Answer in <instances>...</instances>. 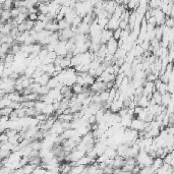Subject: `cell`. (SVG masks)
<instances>
[{"label": "cell", "instance_id": "cell-17", "mask_svg": "<svg viewBox=\"0 0 174 174\" xmlns=\"http://www.w3.org/2000/svg\"><path fill=\"white\" fill-rule=\"evenodd\" d=\"M58 24V28H59V30H64V29H68V28H70L71 24L67 22L65 19H62L59 22H57Z\"/></svg>", "mask_w": 174, "mask_h": 174}, {"label": "cell", "instance_id": "cell-18", "mask_svg": "<svg viewBox=\"0 0 174 174\" xmlns=\"http://www.w3.org/2000/svg\"><path fill=\"white\" fill-rule=\"evenodd\" d=\"M46 103L43 101H40V100H37V101H35V105H34V108L36 109V111L37 112H42V110L44 109Z\"/></svg>", "mask_w": 174, "mask_h": 174}, {"label": "cell", "instance_id": "cell-16", "mask_svg": "<svg viewBox=\"0 0 174 174\" xmlns=\"http://www.w3.org/2000/svg\"><path fill=\"white\" fill-rule=\"evenodd\" d=\"M99 97H100V101H101V103H105V102H107L108 97H109V90H104V91L100 92Z\"/></svg>", "mask_w": 174, "mask_h": 174}, {"label": "cell", "instance_id": "cell-32", "mask_svg": "<svg viewBox=\"0 0 174 174\" xmlns=\"http://www.w3.org/2000/svg\"><path fill=\"white\" fill-rule=\"evenodd\" d=\"M6 142H8V137H7V134L5 132H1L0 134V144L6 143Z\"/></svg>", "mask_w": 174, "mask_h": 174}, {"label": "cell", "instance_id": "cell-36", "mask_svg": "<svg viewBox=\"0 0 174 174\" xmlns=\"http://www.w3.org/2000/svg\"><path fill=\"white\" fill-rule=\"evenodd\" d=\"M0 146H1V144H0Z\"/></svg>", "mask_w": 174, "mask_h": 174}, {"label": "cell", "instance_id": "cell-11", "mask_svg": "<svg viewBox=\"0 0 174 174\" xmlns=\"http://www.w3.org/2000/svg\"><path fill=\"white\" fill-rule=\"evenodd\" d=\"M45 22H42V20H39V19H37V20H35V22H34V27H33V30L35 31V32H40V31H42V30H44L45 29Z\"/></svg>", "mask_w": 174, "mask_h": 174}, {"label": "cell", "instance_id": "cell-26", "mask_svg": "<svg viewBox=\"0 0 174 174\" xmlns=\"http://www.w3.org/2000/svg\"><path fill=\"white\" fill-rule=\"evenodd\" d=\"M157 91H158V92H159V93H160L161 95L165 94V93H166V92H167V84L161 83V84H160V86H159V87H158Z\"/></svg>", "mask_w": 174, "mask_h": 174}, {"label": "cell", "instance_id": "cell-22", "mask_svg": "<svg viewBox=\"0 0 174 174\" xmlns=\"http://www.w3.org/2000/svg\"><path fill=\"white\" fill-rule=\"evenodd\" d=\"M3 61H4V63H11V64H13L14 63V54H12V53H7V54L5 55Z\"/></svg>", "mask_w": 174, "mask_h": 174}, {"label": "cell", "instance_id": "cell-13", "mask_svg": "<svg viewBox=\"0 0 174 174\" xmlns=\"http://www.w3.org/2000/svg\"><path fill=\"white\" fill-rule=\"evenodd\" d=\"M54 112H55V110H54V108H53L52 104H46L45 107H44V109L42 110V113L46 114L47 116L53 115V114H54Z\"/></svg>", "mask_w": 174, "mask_h": 174}, {"label": "cell", "instance_id": "cell-1", "mask_svg": "<svg viewBox=\"0 0 174 174\" xmlns=\"http://www.w3.org/2000/svg\"><path fill=\"white\" fill-rule=\"evenodd\" d=\"M90 89H91V91L93 92V93H97L99 94L100 92L104 91V90H107L106 89V83H104V81H96L93 84H92L91 86H90Z\"/></svg>", "mask_w": 174, "mask_h": 174}, {"label": "cell", "instance_id": "cell-6", "mask_svg": "<svg viewBox=\"0 0 174 174\" xmlns=\"http://www.w3.org/2000/svg\"><path fill=\"white\" fill-rule=\"evenodd\" d=\"M75 134H76V130L75 128H67V129L63 130L62 134L60 135L63 140H68V139H70V137H72Z\"/></svg>", "mask_w": 174, "mask_h": 174}, {"label": "cell", "instance_id": "cell-15", "mask_svg": "<svg viewBox=\"0 0 174 174\" xmlns=\"http://www.w3.org/2000/svg\"><path fill=\"white\" fill-rule=\"evenodd\" d=\"M70 88H71V91H72V93L75 94V95L83 93V91H84V87L81 86V85H78V84H76V83L73 84V85L71 86Z\"/></svg>", "mask_w": 174, "mask_h": 174}, {"label": "cell", "instance_id": "cell-29", "mask_svg": "<svg viewBox=\"0 0 174 174\" xmlns=\"http://www.w3.org/2000/svg\"><path fill=\"white\" fill-rule=\"evenodd\" d=\"M10 14H11V19L16 17L17 15L19 14V8H17V7H12V8L10 9Z\"/></svg>", "mask_w": 174, "mask_h": 174}, {"label": "cell", "instance_id": "cell-7", "mask_svg": "<svg viewBox=\"0 0 174 174\" xmlns=\"http://www.w3.org/2000/svg\"><path fill=\"white\" fill-rule=\"evenodd\" d=\"M90 32V25L87 24V22H81L80 25H78V33H81V34H89Z\"/></svg>", "mask_w": 174, "mask_h": 174}, {"label": "cell", "instance_id": "cell-8", "mask_svg": "<svg viewBox=\"0 0 174 174\" xmlns=\"http://www.w3.org/2000/svg\"><path fill=\"white\" fill-rule=\"evenodd\" d=\"M57 119L59 121H68L71 122L73 120V114L72 113H62L57 116Z\"/></svg>", "mask_w": 174, "mask_h": 174}, {"label": "cell", "instance_id": "cell-10", "mask_svg": "<svg viewBox=\"0 0 174 174\" xmlns=\"http://www.w3.org/2000/svg\"><path fill=\"white\" fill-rule=\"evenodd\" d=\"M163 164V159L160 157H155L154 158V161H153V164L151 165V167H152V169L154 170V172L156 170L158 169V168H160L161 166Z\"/></svg>", "mask_w": 174, "mask_h": 174}, {"label": "cell", "instance_id": "cell-31", "mask_svg": "<svg viewBox=\"0 0 174 174\" xmlns=\"http://www.w3.org/2000/svg\"><path fill=\"white\" fill-rule=\"evenodd\" d=\"M25 25H27V30L28 31L33 29V27H34V22H35L34 20H31L29 19H27L25 20Z\"/></svg>", "mask_w": 174, "mask_h": 174}, {"label": "cell", "instance_id": "cell-9", "mask_svg": "<svg viewBox=\"0 0 174 174\" xmlns=\"http://www.w3.org/2000/svg\"><path fill=\"white\" fill-rule=\"evenodd\" d=\"M60 85H62V84H60L59 81H57V78H56L55 76H51L46 86H47L49 89H54V88H56V87H58V86H60Z\"/></svg>", "mask_w": 174, "mask_h": 174}, {"label": "cell", "instance_id": "cell-24", "mask_svg": "<svg viewBox=\"0 0 174 174\" xmlns=\"http://www.w3.org/2000/svg\"><path fill=\"white\" fill-rule=\"evenodd\" d=\"M164 25H166V27H168V28H173L174 27V19H173V17L169 16V15H166Z\"/></svg>", "mask_w": 174, "mask_h": 174}, {"label": "cell", "instance_id": "cell-14", "mask_svg": "<svg viewBox=\"0 0 174 174\" xmlns=\"http://www.w3.org/2000/svg\"><path fill=\"white\" fill-rule=\"evenodd\" d=\"M28 19V13H22V12H19V14L17 15L16 17H14V19H12L14 20V22L16 25H19L20 22H25V19Z\"/></svg>", "mask_w": 174, "mask_h": 174}, {"label": "cell", "instance_id": "cell-5", "mask_svg": "<svg viewBox=\"0 0 174 174\" xmlns=\"http://www.w3.org/2000/svg\"><path fill=\"white\" fill-rule=\"evenodd\" d=\"M45 30H48V31H50V32H52V33H53V32H57V31L59 30V28H58L57 22H56L55 19L48 22L47 24L45 25Z\"/></svg>", "mask_w": 174, "mask_h": 174}, {"label": "cell", "instance_id": "cell-3", "mask_svg": "<svg viewBox=\"0 0 174 174\" xmlns=\"http://www.w3.org/2000/svg\"><path fill=\"white\" fill-rule=\"evenodd\" d=\"M113 31L109 29H103L101 32V40H100V44H106L108 41L112 38Z\"/></svg>", "mask_w": 174, "mask_h": 174}, {"label": "cell", "instance_id": "cell-4", "mask_svg": "<svg viewBox=\"0 0 174 174\" xmlns=\"http://www.w3.org/2000/svg\"><path fill=\"white\" fill-rule=\"evenodd\" d=\"M118 25H119V19H115V17H113L111 15V17L108 19V22H107V27H106V29H109V30H115V29H117L118 28Z\"/></svg>", "mask_w": 174, "mask_h": 174}, {"label": "cell", "instance_id": "cell-20", "mask_svg": "<svg viewBox=\"0 0 174 174\" xmlns=\"http://www.w3.org/2000/svg\"><path fill=\"white\" fill-rule=\"evenodd\" d=\"M161 98H162V95H161L157 90H155L154 92L152 93V99L155 101L156 104H161Z\"/></svg>", "mask_w": 174, "mask_h": 174}, {"label": "cell", "instance_id": "cell-25", "mask_svg": "<svg viewBox=\"0 0 174 174\" xmlns=\"http://www.w3.org/2000/svg\"><path fill=\"white\" fill-rule=\"evenodd\" d=\"M121 29L120 28H117V29H115L113 30V34H112V38L115 40H117L118 41L120 39V35H121Z\"/></svg>", "mask_w": 174, "mask_h": 174}, {"label": "cell", "instance_id": "cell-12", "mask_svg": "<svg viewBox=\"0 0 174 174\" xmlns=\"http://www.w3.org/2000/svg\"><path fill=\"white\" fill-rule=\"evenodd\" d=\"M171 99H172V94L166 92L165 94L162 95V98H161V104L164 105V106L166 107L167 106V104L171 101Z\"/></svg>", "mask_w": 174, "mask_h": 174}, {"label": "cell", "instance_id": "cell-30", "mask_svg": "<svg viewBox=\"0 0 174 174\" xmlns=\"http://www.w3.org/2000/svg\"><path fill=\"white\" fill-rule=\"evenodd\" d=\"M81 22V17L80 16V15H76L75 19H72V22H71V25H73V27H78Z\"/></svg>", "mask_w": 174, "mask_h": 174}, {"label": "cell", "instance_id": "cell-33", "mask_svg": "<svg viewBox=\"0 0 174 174\" xmlns=\"http://www.w3.org/2000/svg\"><path fill=\"white\" fill-rule=\"evenodd\" d=\"M38 13H39V12H38ZM38 13H36V12H30V13H28V19L35 22V20L38 19Z\"/></svg>", "mask_w": 174, "mask_h": 174}, {"label": "cell", "instance_id": "cell-2", "mask_svg": "<svg viewBox=\"0 0 174 174\" xmlns=\"http://www.w3.org/2000/svg\"><path fill=\"white\" fill-rule=\"evenodd\" d=\"M105 45H106L107 52H108L109 54H114V53L116 52L117 48H118V43H117V40L113 39V38H111V39H110Z\"/></svg>", "mask_w": 174, "mask_h": 174}, {"label": "cell", "instance_id": "cell-21", "mask_svg": "<svg viewBox=\"0 0 174 174\" xmlns=\"http://www.w3.org/2000/svg\"><path fill=\"white\" fill-rule=\"evenodd\" d=\"M13 1L14 0H5L1 5L2 9H11L13 7Z\"/></svg>", "mask_w": 174, "mask_h": 174}, {"label": "cell", "instance_id": "cell-35", "mask_svg": "<svg viewBox=\"0 0 174 174\" xmlns=\"http://www.w3.org/2000/svg\"><path fill=\"white\" fill-rule=\"evenodd\" d=\"M0 6H1V4H0Z\"/></svg>", "mask_w": 174, "mask_h": 174}, {"label": "cell", "instance_id": "cell-28", "mask_svg": "<svg viewBox=\"0 0 174 174\" xmlns=\"http://www.w3.org/2000/svg\"><path fill=\"white\" fill-rule=\"evenodd\" d=\"M157 78H158V76L152 72H149L146 75V81H155Z\"/></svg>", "mask_w": 174, "mask_h": 174}, {"label": "cell", "instance_id": "cell-19", "mask_svg": "<svg viewBox=\"0 0 174 174\" xmlns=\"http://www.w3.org/2000/svg\"><path fill=\"white\" fill-rule=\"evenodd\" d=\"M61 67H62V69H65V68H68V67H71L70 66V58L66 57V56H64V57L62 58V60H61L60 64H59Z\"/></svg>", "mask_w": 174, "mask_h": 174}, {"label": "cell", "instance_id": "cell-27", "mask_svg": "<svg viewBox=\"0 0 174 174\" xmlns=\"http://www.w3.org/2000/svg\"><path fill=\"white\" fill-rule=\"evenodd\" d=\"M49 88H48L47 86H40L39 90H38V94L39 95H46L48 94V92H49Z\"/></svg>", "mask_w": 174, "mask_h": 174}, {"label": "cell", "instance_id": "cell-34", "mask_svg": "<svg viewBox=\"0 0 174 174\" xmlns=\"http://www.w3.org/2000/svg\"><path fill=\"white\" fill-rule=\"evenodd\" d=\"M104 173H113V168L110 167V166H106V167L103 169Z\"/></svg>", "mask_w": 174, "mask_h": 174}, {"label": "cell", "instance_id": "cell-23", "mask_svg": "<svg viewBox=\"0 0 174 174\" xmlns=\"http://www.w3.org/2000/svg\"><path fill=\"white\" fill-rule=\"evenodd\" d=\"M36 166L30 164V163H28V164H25L22 166V170H24V173H33V171H34Z\"/></svg>", "mask_w": 174, "mask_h": 174}]
</instances>
